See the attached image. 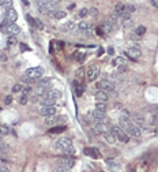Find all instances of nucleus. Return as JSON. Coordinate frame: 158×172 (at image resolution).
<instances>
[{"label":"nucleus","instance_id":"nucleus-27","mask_svg":"<svg viewBox=\"0 0 158 172\" xmlns=\"http://www.w3.org/2000/svg\"><path fill=\"white\" fill-rule=\"evenodd\" d=\"M74 28H75V23H74L72 21H68L67 23H66V25L63 26V29H64V30H67V31L74 30Z\"/></svg>","mask_w":158,"mask_h":172},{"label":"nucleus","instance_id":"nucleus-14","mask_svg":"<svg viewBox=\"0 0 158 172\" xmlns=\"http://www.w3.org/2000/svg\"><path fill=\"white\" fill-rule=\"evenodd\" d=\"M75 164V161L72 160L71 157H64L60 158V167H66V168H72Z\"/></svg>","mask_w":158,"mask_h":172},{"label":"nucleus","instance_id":"nucleus-16","mask_svg":"<svg viewBox=\"0 0 158 172\" xmlns=\"http://www.w3.org/2000/svg\"><path fill=\"white\" fill-rule=\"evenodd\" d=\"M48 16L55 18V19H61V18H66V11H61V10H55V11L49 12V14H48Z\"/></svg>","mask_w":158,"mask_h":172},{"label":"nucleus","instance_id":"nucleus-36","mask_svg":"<svg viewBox=\"0 0 158 172\" xmlns=\"http://www.w3.org/2000/svg\"><path fill=\"white\" fill-rule=\"evenodd\" d=\"M20 90H23V89H22V86H20L19 83L15 86H12V93H19Z\"/></svg>","mask_w":158,"mask_h":172},{"label":"nucleus","instance_id":"nucleus-33","mask_svg":"<svg viewBox=\"0 0 158 172\" xmlns=\"http://www.w3.org/2000/svg\"><path fill=\"white\" fill-rule=\"evenodd\" d=\"M64 130H66V126H59V127H53V129H51V133H63Z\"/></svg>","mask_w":158,"mask_h":172},{"label":"nucleus","instance_id":"nucleus-40","mask_svg":"<svg viewBox=\"0 0 158 172\" xmlns=\"http://www.w3.org/2000/svg\"><path fill=\"white\" fill-rule=\"evenodd\" d=\"M7 44L8 45H14V44H16V38L15 37H10V38L7 40Z\"/></svg>","mask_w":158,"mask_h":172},{"label":"nucleus","instance_id":"nucleus-50","mask_svg":"<svg viewBox=\"0 0 158 172\" xmlns=\"http://www.w3.org/2000/svg\"><path fill=\"white\" fill-rule=\"evenodd\" d=\"M20 49H22V51H25V49H28V47H26L25 44H20Z\"/></svg>","mask_w":158,"mask_h":172},{"label":"nucleus","instance_id":"nucleus-51","mask_svg":"<svg viewBox=\"0 0 158 172\" xmlns=\"http://www.w3.org/2000/svg\"><path fill=\"white\" fill-rule=\"evenodd\" d=\"M7 60V58H6V55H1V62H6Z\"/></svg>","mask_w":158,"mask_h":172},{"label":"nucleus","instance_id":"nucleus-47","mask_svg":"<svg viewBox=\"0 0 158 172\" xmlns=\"http://www.w3.org/2000/svg\"><path fill=\"white\" fill-rule=\"evenodd\" d=\"M108 53H109V55H113V53H115V49H113V48H108Z\"/></svg>","mask_w":158,"mask_h":172},{"label":"nucleus","instance_id":"nucleus-23","mask_svg":"<svg viewBox=\"0 0 158 172\" xmlns=\"http://www.w3.org/2000/svg\"><path fill=\"white\" fill-rule=\"evenodd\" d=\"M116 139H117V138H116V135L112 133V131H109V133L105 134V141H107L108 144H115Z\"/></svg>","mask_w":158,"mask_h":172},{"label":"nucleus","instance_id":"nucleus-43","mask_svg":"<svg viewBox=\"0 0 158 172\" xmlns=\"http://www.w3.org/2000/svg\"><path fill=\"white\" fill-rule=\"evenodd\" d=\"M0 172H10V169H8V167H6L4 164H1V167H0Z\"/></svg>","mask_w":158,"mask_h":172},{"label":"nucleus","instance_id":"nucleus-42","mask_svg":"<svg viewBox=\"0 0 158 172\" xmlns=\"http://www.w3.org/2000/svg\"><path fill=\"white\" fill-rule=\"evenodd\" d=\"M11 101H12V97H11V96H7V97L4 98V104H6V105L11 104Z\"/></svg>","mask_w":158,"mask_h":172},{"label":"nucleus","instance_id":"nucleus-2","mask_svg":"<svg viewBox=\"0 0 158 172\" xmlns=\"http://www.w3.org/2000/svg\"><path fill=\"white\" fill-rule=\"evenodd\" d=\"M55 148L60 152H64L66 154H70V153L74 152V148H72V141L70 138H59L57 141L55 142Z\"/></svg>","mask_w":158,"mask_h":172},{"label":"nucleus","instance_id":"nucleus-6","mask_svg":"<svg viewBox=\"0 0 158 172\" xmlns=\"http://www.w3.org/2000/svg\"><path fill=\"white\" fill-rule=\"evenodd\" d=\"M98 87H99V90H104V92H113L115 90V82H112V81H108V79H102V81H99L98 83ZM115 93V92H113Z\"/></svg>","mask_w":158,"mask_h":172},{"label":"nucleus","instance_id":"nucleus-22","mask_svg":"<svg viewBox=\"0 0 158 172\" xmlns=\"http://www.w3.org/2000/svg\"><path fill=\"white\" fill-rule=\"evenodd\" d=\"M40 102H41V105H42V107H53L56 101H55V100H51V98H48L47 96H44V97L41 98V101H40Z\"/></svg>","mask_w":158,"mask_h":172},{"label":"nucleus","instance_id":"nucleus-34","mask_svg":"<svg viewBox=\"0 0 158 172\" xmlns=\"http://www.w3.org/2000/svg\"><path fill=\"white\" fill-rule=\"evenodd\" d=\"M136 11V6H134V4H127V12L128 14H131V12Z\"/></svg>","mask_w":158,"mask_h":172},{"label":"nucleus","instance_id":"nucleus-38","mask_svg":"<svg viewBox=\"0 0 158 172\" xmlns=\"http://www.w3.org/2000/svg\"><path fill=\"white\" fill-rule=\"evenodd\" d=\"M36 26L40 29V30H44V28H45V26H44V23L40 19H36Z\"/></svg>","mask_w":158,"mask_h":172},{"label":"nucleus","instance_id":"nucleus-19","mask_svg":"<svg viewBox=\"0 0 158 172\" xmlns=\"http://www.w3.org/2000/svg\"><path fill=\"white\" fill-rule=\"evenodd\" d=\"M113 26H115V25L112 23V22H109V21H105V22H102V25H101L102 33H111V31L113 30Z\"/></svg>","mask_w":158,"mask_h":172},{"label":"nucleus","instance_id":"nucleus-20","mask_svg":"<svg viewBox=\"0 0 158 172\" xmlns=\"http://www.w3.org/2000/svg\"><path fill=\"white\" fill-rule=\"evenodd\" d=\"M60 122V117L59 116H49V117H45V124H48V126H55V124H57Z\"/></svg>","mask_w":158,"mask_h":172},{"label":"nucleus","instance_id":"nucleus-49","mask_svg":"<svg viewBox=\"0 0 158 172\" xmlns=\"http://www.w3.org/2000/svg\"><path fill=\"white\" fill-rule=\"evenodd\" d=\"M151 4H153V6H155V7H158V0H153V1H151Z\"/></svg>","mask_w":158,"mask_h":172},{"label":"nucleus","instance_id":"nucleus-3","mask_svg":"<svg viewBox=\"0 0 158 172\" xmlns=\"http://www.w3.org/2000/svg\"><path fill=\"white\" fill-rule=\"evenodd\" d=\"M44 75V68L42 67H33V68H29V70H26V72H25V78L30 79V81H37V79H40L41 77Z\"/></svg>","mask_w":158,"mask_h":172},{"label":"nucleus","instance_id":"nucleus-44","mask_svg":"<svg viewBox=\"0 0 158 172\" xmlns=\"http://www.w3.org/2000/svg\"><path fill=\"white\" fill-rule=\"evenodd\" d=\"M26 19L29 21V23H30V25H36V21H33V19H32V16L29 15V14L26 15Z\"/></svg>","mask_w":158,"mask_h":172},{"label":"nucleus","instance_id":"nucleus-39","mask_svg":"<svg viewBox=\"0 0 158 172\" xmlns=\"http://www.w3.org/2000/svg\"><path fill=\"white\" fill-rule=\"evenodd\" d=\"M56 172H71L70 171V168H66V167H57V169H56Z\"/></svg>","mask_w":158,"mask_h":172},{"label":"nucleus","instance_id":"nucleus-4","mask_svg":"<svg viewBox=\"0 0 158 172\" xmlns=\"http://www.w3.org/2000/svg\"><path fill=\"white\" fill-rule=\"evenodd\" d=\"M51 89V81L49 79H41L37 82V89H36V94L37 96H47L48 92Z\"/></svg>","mask_w":158,"mask_h":172},{"label":"nucleus","instance_id":"nucleus-10","mask_svg":"<svg viewBox=\"0 0 158 172\" xmlns=\"http://www.w3.org/2000/svg\"><path fill=\"white\" fill-rule=\"evenodd\" d=\"M99 75V70L97 66H91L89 67V70H87V79L89 81H94L97 79V77Z\"/></svg>","mask_w":158,"mask_h":172},{"label":"nucleus","instance_id":"nucleus-26","mask_svg":"<svg viewBox=\"0 0 158 172\" xmlns=\"http://www.w3.org/2000/svg\"><path fill=\"white\" fill-rule=\"evenodd\" d=\"M134 117H135V122L138 123V127L139 126H145V120H143V116L142 115H139V114H136V115H134Z\"/></svg>","mask_w":158,"mask_h":172},{"label":"nucleus","instance_id":"nucleus-35","mask_svg":"<svg viewBox=\"0 0 158 172\" xmlns=\"http://www.w3.org/2000/svg\"><path fill=\"white\" fill-rule=\"evenodd\" d=\"M87 14H89V10H87V8H80V11H79V16H80V18H85Z\"/></svg>","mask_w":158,"mask_h":172},{"label":"nucleus","instance_id":"nucleus-29","mask_svg":"<svg viewBox=\"0 0 158 172\" xmlns=\"http://www.w3.org/2000/svg\"><path fill=\"white\" fill-rule=\"evenodd\" d=\"M0 6L3 8H6V10H10L12 6V1L11 0H1V3H0Z\"/></svg>","mask_w":158,"mask_h":172},{"label":"nucleus","instance_id":"nucleus-41","mask_svg":"<svg viewBox=\"0 0 158 172\" xmlns=\"http://www.w3.org/2000/svg\"><path fill=\"white\" fill-rule=\"evenodd\" d=\"M30 92H32V87H30V86H28V87H25V89L22 90V94H23V96H28Z\"/></svg>","mask_w":158,"mask_h":172},{"label":"nucleus","instance_id":"nucleus-17","mask_svg":"<svg viewBox=\"0 0 158 172\" xmlns=\"http://www.w3.org/2000/svg\"><path fill=\"white\" fill-rule=\"evenodd\" d=\"M91 116L94 119L95 122H99V120H105V112H101L98 109H94L91 112Z\"/></svg>","mask_w":158,"mask_h":172},{"label":"nucleus","instance_id":"nucleus-7","mask_svg":"<svg viewBox=\"0 0 158 172\" xmlns=\"http://www.w3.org/2000/svg\"><path fill=\"white\" fill-rule=\"evenodd\" d=\"M1 31L6 33V34H8L10 37H15V34H18V33L20 31V28L18 26V25H15V23H11V25H8L6 29H3Z\"/></svg>","mask_w":158,"mask_h":172},{"label":"nucleus","instance_id":"nucleus-37","mask_svg":"<svg viewBox=\"0 0 158 172\" xmlns=\"http://www.w3.org/2000/svg\"><path fill=\"white\" fill-rule=\"evenodd\" d=\"M89 14H90L93 18H95L97 16V14H98V11H97V8H94V7H91L90 10H89Z\"/></svg>","mask_w":158,"mask_h":172},{"label":"nucleus","instance_id":"nucleus-11","mask_svg":"<svg viewBox=\"0 0 158 172\" xmlns=\"http://www.w3.org/2000/svg\"><path fill=\"white\" fill-rule=\"evenodd\" d=\"M126 12H127V6H126V4L120 3V1H118V3H116V6H115V14L118 16V18H120V16H123Z\"/></svg>","mask_w":158,"mask_h":172},{"label":"nucleus","instance_id":"nucleus-5","mask_svg":"<svg viewBox=\"0 0 158 172\" xmlns=\"http://www.w3.org/2000/svg\"><path fill=\"white\" fill-rule=\"evenodd\" d=\"M111 131L116 135V138H117L120 142H124V144H127V142L130 141V135H128V133H126L124 130L120 127V126H112L111 127Z\"/></svg>","mask_w":158,"mask_h":172},{"label":"nucleus","instance_id":"nucleus-52","mask_svg":"<svg viewBox=\"0 0 158 172\" xmlns=\"http://www.w3.org/2000/svg\"><path fill=\"white\" fill-rule=\"evenodd\" d=\"M154 133L158 134V126H157V127H154Z\"/></svg>","mask_w":158,"mask_h":172},{"label":"nucleus","instance_id":"nucleus-9","mask_svg":"<svg viewBox=\"0 0 158 172\" xmlns=\"http://www.w3.org/2000/svg\"><path fill=\"white\" fill-rule=\"evenodd\" d=\"M95 130L98 131V133H102L104 135L107 133H109L111 131V129L108 127L107 124V120H99V122H95Z\"/></svg>","mask_w":158,"mask_h":172},{"label":"nucleus","instance_id":"nucleus-18","mask_svg":"<svg viewBox=\"0 0 158 172\" xmlns=\"http://www.w3.org/2000/svg\"><path fill=\"white\" fill-rule=\"evenodd\" d=\"M89 23L87 22H85V21H82V22H79L78 25H76V29H78L79 33H89Z\"/></svg>","mask_w":158,"mask_h":172},{"label":"nucleus","instance_id":"nucleus-48","mask_svg":"<svg viewBox=\"0 0 158 172\" xmlns=\"http://www.w3.org/2000/svg\"><path fill=\"white\" fill-rule=\"evenodd\" d=\"M68 10H74V8H75V4H74V3H71V4H70V6H68Z\"/></svg>","mask_w":158,"mask_h":172},{"label":"nucleus","instance_id":"nucleus-1","mask_svg":"<svg viewBox=\"0 0 158 172\" xmlns=\"http://www.w3.org/2000/svg\"><path fill=\"white\" fill-rule=\"evenodd\" d=\"M118 123H120V127H121L126 133H128V135L135 137V138L140 137V130H139V127L131 122V119L128 117V115H126V116H124V115H123V116H120Z\"/></svg>","mask_w":158,"mask_h":172},{"label":"nucleus","instance_id":"nucleus-12","mask_svg":"<svg viewBox=\"0 0 158 172\" xmlns=\"http://www.w3.org/2000/svg\"><path fill=\"white\" fill-rule=\"evenodd\" d=\"M41 115L45 116V117L55 116L56 115V108L55 107H42V108H41Z\"/></svg>","mask_w":158,"mask_h":172},{"label":"nucleus","instance_id":"nucleus-24","mask_svg":"<svg viewBox=\"0 0 158 172\" xmlns=\"http://www.w3.org/2000/svg\"><path fill=\"white\" fill-rule=\"evenodd\" d=\"M74 87H75L76 96H78V97H79V96H82V94H83V90H85V87H83V86H79V83L76 82V81L74 82Z\"/></svg>","mask_w":158,"mask_h":172},{"label":"nucleus","instance_id":"nucleus-45","mask_svg":"<svg viewBox=\"0 0 158 172\" xmlns=\"http://www.w3.org/2000/svg\"><path fill=\"white\" fill-rule=\"evenodd\" d=\"M26 102H28V96H22V98H20V104L25 105Z\"/></svg>","mask_w":158,"mask_h":172},{"label":"nucleus","instance_id":"nucleus-53","mask_svg":"<svg viewBox=\"0 0 158 172\" xmlns=\"http://www.w3.org/2000/svg\"><path fill=\"white\" fill-rule=\"evenodd\" d=\"M157 116H158V115H157Z\"/></svg>","mask_w":158,"mask_h":172},{"label":"nucleus","instance_id":"nucleus-25","mask_svg":"<svg viewBox=\"0 0 158 172\" xmlns=\"http://www.w3.org/2000/svg\"><path fill=\"white\" fill-rule=\"evenodd\" d=\"M85 153H86L87 156H91V157H98V152L95 150V149H93V148H86L85 149Z\"/></svg>","mask_w":158,"mask_h":172},{"label":"nucleus","instance_id":"nucleus-28","mask_svg":"<svg viewBox=\"0 0 158 172\" xmlns=\"http://www.w3.org/2000/svg\"><path fill=\"white\" fill-rule=\"evenodd\" d=\"M113 64H116V66H124L126 67V59L124 58H121V56H120V58H116L115 59V62H113Z\"/></svg>","mask_w":158,"mask_h":172},{"label":"nucleus","instance_id":"nucleus-32","mask_svg":"<svg viewBox=\"0 0 158 172\" xmlns=\"http://www.w3.org/2000/svg\"><path fill=\"white\" fill-rule=\"evenodd\" d=\"M0 133H1V137H3V135H7V134L10 133L8 126L7 124H1V126H0Z\"/></svg>","mask_w":158,"mask_h":172},{"label":"nucleus","instance_id":"nucleus-15","mask_svg":"<svg viewBox=\"0 0 158 172\" xmlns=\"http://www.w3.org/2000/svg\"><path fill=\"white\" fill-rule=\"evenodd\" d=\"M95 100L97 102H107L108 101V93L104 92V90H98L95 93Z\"/></svg>","mask_w":158,"mask_h":172},{"label":"nucleus","instance_id":"nucleus-30","mask_svg":"<svg viewBox=\"0 0 158 172\" xmlns=\"http://www.w3.org/2000/svg\"><path fill=\"white\" fill-rule=\"evenodd\" d=\"M95 109L101 111V112H107V104L105 102H97L95 104Z\"/></svg>","mask_w":158,"mask_h":172},{"label":"nucleus","instance_id":"nucleus-8","mask_svg":"<svg viewBox=\"0 0 158 172\" xmlns=\"http://www.w3.org/2000/svg\"><path fill=\"white\" fill-rule=\"evenodd\" d=\"M4 19L7 21L8 23H15V21L18 19V14L14 8H10V10H6V18Z\"/></svg>","mask_w":158,"mask_h":172},{"label":"nucleus","instance_id":"nucleus-21","mask_svg":"<svg viewBox=\"0 0 158 172\" xmlns=\"http://www.w3.org/2000/svg\"><path fill=\"white\" fill-rule=\"evenodd\" d=\"M60 96H61V93H60L59 90H49L48 92V94H47V97L48 98H51V100H59L60 98Z\"/></svg>","mask_w":158,"mask_h":172},{"label":"nucleus","instance_id":"nucleus-31","mask_svg":"<svg viewBox=\"0 0 158 172\" xmlns=\"http://www.w3.org/2000/svg\"><path fill=\"white\" fill-rule=\"evenodd\" d=\"M145 33H146V28H145V26H142V25L135 29V34H136V36H143Z\"/></svg>","mask_w":158,"mask_h":172},{"label":"nucleus","instance_id":"nucleus-46","mask_svg":"<svg viewBox=\"0 0 158 172\" xmlns=\"http://www.w3.org/2000/svg\"><path fill=\"white\" fill-rule=\"evenodd\" d=\"M79 77H80V78H82V77H83V70H82V68H80V70H78V71H76V78H79Z\"/></svg>","mask_w":158,"mask_h":172},{"label":"nucleus","instance_id":"nucleus-13","mask_svg":"<svg viewBox=\"0 0 158 172\" xmlns=\"http://www.w3.org/2000/svg\"><path fill=\"white\" fill-rule=\"evenodd\" d=\"M127 56H130L131 59H139L140 58V51H139L138 47H131L128 51H127Z\"/></svg>","mask_w":158,"mask_h":172}]
</instances>
